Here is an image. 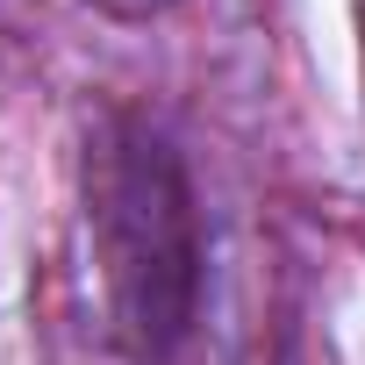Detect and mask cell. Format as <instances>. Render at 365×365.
Masks as SVG:
<instances>
[{"instance_id": "cell-1", "label": "cell", "mask_w": 365, "mask_h": 365, "mask_svg": "<svg viewBox=\"0 0 365 365\" xmlns=\"http://www.w3.org/2000/svg\"><path fill=\"white\" fill-rule=\"evenodd\" d=\"M86 244L108 301V329L129 358L165 365L201 308V215L172 136L129 108L101 115L79 165Z\"/></svg>"}, {"instance_id": "cell-2", "label": "cell", "mask_w": 365, "mask_h": 365, "mask_svg": "<svg viewBox=\"0 0 365 365\" xmlns=\"http://www.w3.org/2000/svg\"><path fill=\"white\" fill-rule=\"evenodd\" d=\"M86 8H101V15H115V22H150V15L179 8V0H86Z\"/></svg>"}]
</instances>
